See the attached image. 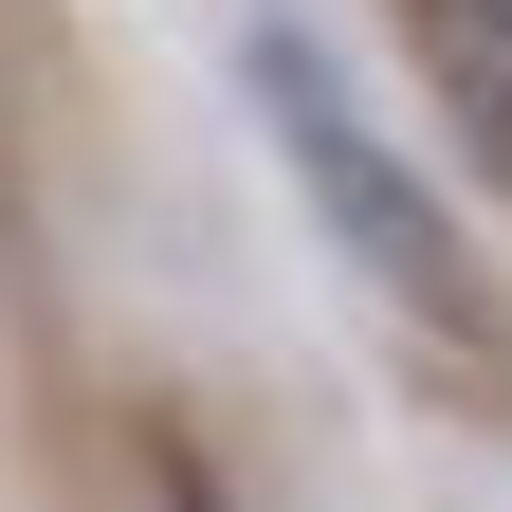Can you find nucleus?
<instances>
[{
    "label": "nucleus",
    "mask_w": 512,
    "mask_h": 512,
    "mask_svg": "<svg viewBox=\"0 0 512 512\" xmlns=\"http://www.w3.org/2000/svg\"><path fill=\"white\" fill-rule=\"evenodd\" d=\"M238 74H256V110H275V147H293V183H311V220L348 238V275H366V293H403V311H439L458 348H494L476 238L439 220V183L403 165V128L366 110V74H348L311 19H256V55H238Z\"/></svg>",
    "instance_id": "nucleus-1"
}]
</instances>
